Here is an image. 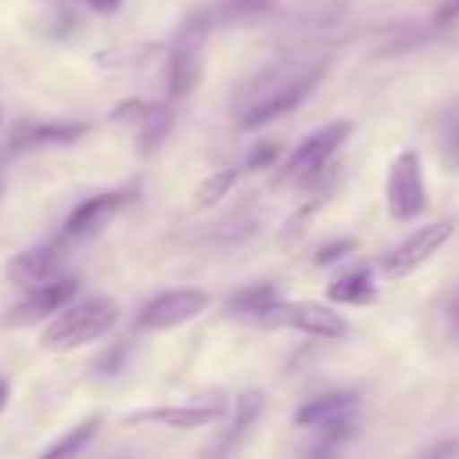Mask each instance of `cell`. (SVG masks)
Instances as JSON below:
<instances>
[{
	"mask_svg": "<svg viewBox=\"0 0 459 459\" xmlns=\"http://www.w3.org/2000/svg\"><path fill=\"white\" fill-rule=\"evenodd\" d=\"M115 323H118V301L115 298H108V294H93L82 301L72 298L65 308H57L47 319L39 344L47 351H72V348H82V344L104 337Z\"/></svg>",
	"mask_w": 459,
	"mask_h": 459,
	"instance_id": "cell-1",
	"label": "cell"
},
{
	"mask_svg": "<svg viewBox=\"0 0 459 459\" xmlns=\"http://www.w3.org/2000/svg\"><path fill=\"white\" fill-rule=\"evenodd\" d=\"M351 129H355V122L351 118H333V122H326V126H319L316 133H308L294 151H290V158L280 165V172H276V186H312L323 172H326V165H330V158L341 151V143L351 136Z\"/></svg>",
	"mask_w": 459,
	"mask_h": 459,
	"instance_id": "cell-2",
	"label": "cell"
},
{
	"mask_svg": "<svg viewBox=\"0 0 459 459\" xmlns=\"http://www.w3.org/2000/svg\"><path fill=\"white\" fill-rule=\"evenodd\" d=\"M251 319L258 326H269V330H298V333L323 337V341H337V337L348 333L344 316H337L330 305H319V301H280V298H273Z\"/></svg>",
	"mask_w": 459,
	"mask_h": 459,
	"instance_id": "cell-3",
	"label": "cell"
},
{
	"mask_svg": "<svg viewBox=\"0 0 459 459\" xmlns=\"http://www.w3.org/2000/svg\"><path fill=\"white\" fill-rule=\"evenodd\" d=\"M208 29H212L208 11L190 14V18L179 25V32H176V39H172V47H169V75H165L172 100H183V97L194 93V86H197V79H201V54H204Z\"/></svg>",
	"mask_w": 459,
	"mask_h": 459,
	"instance_id": "cell-4",
	"label": "cell"
},
{
	"mask_svg": "<svg viewBox=\"0 0 459 459\" xmlns=\"http://www.w3.org/2000/svg\"><path fill=\"white\" fill-rule=\"evenodd\" d=\"M326 65H316V68H305L298 75H287V79H276L273 86L262 90V97L240 115V129H258L265 122H276L280 115H290L294 108H301L308 100V93L319 86Z\"/></svg>",
	"mask_w": 459,
	"mask_h": 459,
	"instance_id": "cell-5",
	"label": "cell"
},
{
	"mask_svg": "<svg viewBox=\"0 0 459 459\" xmlns=\"http://www.w3.org/2000/svg\"><path fill=\"white\" fill-rule=\"evenodd\" d=\"M384 197H387V212L394 219H420L427 212V183H423V158H420V151L405 147V151H398L391 158Z\"/></svg>",
	"mask_w": 459,
	"mask_h": 459,
	"instance_id": "cell-6",
	"label": "cell"
},
{
	"mask_svg": "<svg viewBox=\"0 0 459 459\" xmlns=\"http://www.w3.org/2000/svg\"><path fill=\"white\" fill-rule=\"evenodd\" d=\"M208 305H212V294H208V290H201V287H172V290L154 294V298L140 308L136 326L147 330V333L176 330V326L197 319Z\"/></svg>",
	"mask_w": 459,
	"mask_h": 459,
	"instance_id": "cell-7",
	"label": "cell"
},
{
	"mask_svg": "<svg viewBox=\"0 0 459 459\" xmlns=\"http://www.w3.org/2000/svg\"><path fill=\"white\" fill-rule=\"evenodd\" d=\"M452 233H455V222H452V219H441V222H430V226H423V230H412L398 247H391V251L384 255V262H380L384 276H391V280L412 276L420 265H427V262L452 240Z\"/></svg>",
	"mask_w": 459,
	"mask_h": 459,
	"instance_id": "cell-8",
	"label": "cell"
},
{
	"mask_svg": "<svg viewBox=\"0 0 459 459\" xmlns=\"http://www.w3.org/2000/svg\"><path fill=\"white\" fill-rule=\"evenodd\" d=\"M75 294H79V276H54L39 287H29L25 298L0 316V326H7V330L11 326H36V323L50 319L57 308H65Z\"/></svg>",
	"mask_w": 459,
	"mask_h": 459,
	"instance_id": "cell-9",
	"label": "cell"
},
{
	"mask_svg": "<svg viewBox=\"0 0 459 459\" xmlns=\"http://www.w3.org/2000/svg\"><path fill=\"white\" fill-rule=\"evenodd\" d=\"M222 412H230L226 394H201V398H186V402L133 412V416H126V423H161L169 430H197V427L215 423Z\"/></svg>",
	"mask_w": 459,
	"mask_h": 459,
	"instance_id": "cell-10",
	"label": "cell"
},
{
	"mask_svg": "<svg viewBox=\"0 0 459 459\" xmlns=\"http://www.w3.org/2000/svg\"><path fill=\"white\" fill-rule=\"evenodd\" d=\"M129 197H133L129 190H104V194H93V197L79 201L65 219V237H72V240L93 237L97 230H104L129 204Z\"/></svg>",
	"mask_w": 459,
	"mask_h": 459,
	"instance_id": "cell-11",
	"label": "cell"
},
{
	"mask_svg": "<svg viewBox=\"0 0 459 459\" xmlns=\"http://www.w3.org/2000/svg\"><path fill=\"white\" fill-rule=\"evenodd\" d=\"M4 273H7V280H11L14 287H22V290L39 287V283L61 276V247H57V244L25 247V251H18V255L7 258Z\"/></svg>",
	"mask_w": 459,
	"mask_h": 459,
	"instance_id": "cell-12",
	"label": "cell"
},
{
	"mask_svg": "<svg viewBox=\"0 0 459 459\" xmlns=\"http://www.w3.org/2000/svg\"><path fill=\"white\" fill-rule=\"evenodd\" d=\"M359 412V394L355 391H326L308 398L298 412L294 423L298 427H323V423H337V420H351Z\"/></svg>",
	"mask_w": 459,
	"mask_h": 459,
	"instance_id": "cell-13",
	"label": "cell"
},
{
	"mask_svg": "<svg viewBox=\"0 0 459 459\" xmlns=\"http://www.w3.org/2000/svg\"><path fill=\"white\" fill-rule=\"evenodd\" d=\"M86 122H22L11 133V147H50V143H75L86 136Z\"/></svg>",
	"mask_w": 459,
	"mask_h": 459,
	"instance_id": "cell-14",
	"label": "cell"
},
{
	"mask_svg": "<svg viewBox=\"0 0 459 459\" xmlns=\"http://www.w3.org/2000/svg\"><path fill=\"white\" fill-rule=\"evenodd\" d=\"M262 409H265V394H262V391H255V387L240 391V394L230 402V412H233V416H230V427H226V437H222L219 448H237V445L251 434V427L258 423Z\"/></svg>",
	"mask_w": 459,
	"mask_h": 459,
	"instance_id": "cell-15",
	"label": "cell"
},
{
	"mask_svg": "<svg viewBox=\"0 0 459 459\" xmlns=\"http://www.w3.org/2000/svg\"><path fill=\"white\" fill-rule=\"evenodd\" d=\"M326 298L337 301V305H373V301H377L373 273H369V269H351V273L337 276V280L326 287Z\"/></svg>",
	"mask_w": 459,
	"mask_h": 459,
	"instance_id": "cell-16",
	"label": "cell"
},
{
	"mask_svg": "<svg viewBox=\"0 0 459 459\" xmlns=\"http://www.w3.org/2000/svg\"><path fill=\"white\" fill-rule=\"evenodd\" d=\"M169 129H172V111H169V104H151V111L136 122V151H140V154H154V151L165 143Z\"/></svg>",
	"mask_w": 459,
	"mask_h": 459,
	"instance_id": "cell-17",
	"label": "cell"
},
{
	"mask_svg": "<svg viewBox=\"0 0 459 459\" xmlns=\"http://www.w3.org/2000/svg\"><path fill=\"white\" fill-rule=\"evenodd\" d=\"M237 179H240V169H219V172L204 176L197 183V190H194V208H208V204L222 201L237 186Z\"/></svg>",
	"mask_w": 459,
	"mask_h": 459,
	"instance_id": "cell-18",
	"label": "cell"
},
{
	"mask_svg": "<svg viewBox=\"0 0 459 459\" xmlns=\"http://www.w3.org/2000/svg\"><path fill=\"white\" fill-rule=\"evenodd\" d=\"M437 151L448 172H459V104L441 115L437 122Z\"/></svg>",
	"mask_w": 459,
	"mask_h": 459,
	"instance_id": "cell-19",
	"label": "cell"
},
{
	"mask_svg": "<svg viewBox=\"0 0 459 459\" xmlns=\"http://www.w3.org/2000/svg\"><path fill=\"white\" fill-rule=\"evenodd\" d=\"M97 430H100V416H86V420L75 423L61 441H54V445L47 448V455H75V452H82V448L97 437Z\"/></svg>",
	"mask_w": 459,
	"mask_h": 459,
	"instance_id": "cell-20",
	"label": "cell"
},
{
	"mask_svg": "<svg viewBox=\"0 0 459 459\" xmlns=\"http://www.w3.org/2000/svg\"><path fill=\"white\" fill-rule=\"evenodd\" d=\"M273 298H276V287H273V283H251V287H244V290H237V294L230 298V312L251 319V316H255L258 308H265Z\"/></svg>",
	"mask_w": 459,
	"mask_h": 459,
	"instance_id": "cell-21",
	"label": "cell"
},
{
	"mask_svg": "<svg viewBox=\"0 0 459 459\" xmlns=\"http://www.w3.org/2000/svg\"><path fill=\"white\" fill-rule=\"evenodd\" d=\"M269 11V0H222L219 7H212L208 11V18H212V25L215 22H247V18H258V14H265Z\"/></svg>",
	"mask_w": 459,
	"mask_h": 459,
	"instance_id": "cell-22",
	"label": "cell"
},
{
	"mask_svg": "<svg viewBox=\"0 0 459 459\" xmlns=\"http://www.w3.org/2000/svg\"><path fill=\"white\" fill-rule=\"evenodd\" d=\"M351 251H355V240H351V237L330 240L326 247L316 251V265H330V262H337V258H344V255H351Z\"/></svg>",
	"mask_w": 459,
	"mask_h": 459,
	"instance_id": "cell-23",
	"label": "cell"
},
{
	"mask_svg": "<svg viewBox=\"0 0 459 459\" xmlns=\"http://www.w3.org/2000/svg\"><path fill=\"white\" fill-rule=\"evenodd\" d=\"M147 111H151V100H122V104L111 111V118H115V122H133V126H136Z\"/></svg>",
	"mask_w": 459,
	"mask_h": 459,
	"instance_id": "cell-24",
	"label": "cell"
},
{
	"mask_svg": "<svg viewBox=\"0 0 459 459\" xmlns=\"http://www.w3.org/2000/svg\"><path fill=\"white\" fill-rule=\"evenodd\" d=\"M276 154H280V147H276V143H262V147H255V151L247 154L244 169H247V172H262V169H269V165L276 161Z\"/></svg>",
	"mask_w": 459,
	"mask_h": 459,
	"instance_id": "cell-25",
	"label": "cell"
},
{
	"mask_svg": "<svg viewBox=\"0 0 459 459\" xmlns=\"http://www.w3.org/2000/svg\"><path fill=\"white\" fill-rule=\"evenodd\" d=\"M445 323H448L452 337H459V283H455L452 294L445 298Z\"/></svg>",
	"mask_w": 459,
	"mask_h": 459,
	"instance_id": "cell-26",
	"label": "cell"
},
{
	"mask_svg": "<svg viewBox=\"0 0 459 459\" xmlns=\"http://www.w3.org/2000/svg\"><path fill=\"white\" fill-rule=\"evenodd\" d=\"M90 11H97V14H115L118 7H122V0H82Z\"/></svg>",
	"mask_w": 459,
	"mask_h": 459,
	"instance_id": "cell-27",
	"label": "cell"
},
{
	"mask_svg": "<svg viewBox=\"0 0 459 459\" xmlns=\"http://www.w3.org/2000/svg\"><path fill=\"white\" fill-rule=\"evenodd\" d=\"M452 18H459V0H445L437 11V22H452Z\"/></svg>",
	"mask_w": 459,
	"mask_h": 459,
	"instance_id": "cell-28",
	"label": "cell"
},
{
	"mask_svg": "<svg viewBox=\"0 0 459 459\" xmlns=\"http://www.w3.org/2000/svg\"><path fill=\"white\" fill-rule=\"evenodd\" d=\"M7 394H11V384L0 377V412H4V405H7Z\"/></svg>",
	"mask_w": 459,
	"mask_h": 459,
	"instance_id": "cell-29",
	"label": "cell"
},
{
	"mask_svg": "<svg viewBox=\"0 0 459 459\" xmlns=\"http://www.w3.org/2000/svg\"><path fill=\"white\" fill-rule=\"evenodd\" d=\"M0 194H4V165H0Z\"/></svg>",
	"mask_w": 459,
	"mask_h": 459,
	"instance_id": "cell-30",
	"label": "cell"
},
{
	"mask_svg": "<svg viewBox=\"0 0 459 459\" xmlns=\"http://www.w3.org/2000/svg\"><path fill=\"white\" fill-rule=\"evenodd\" d=\"M0 122H4V118H0Z\"/></svg>",
	"mask_w": 459,
	"mask_h": 459,
	"instance_id": "cell-31",
	"label": "cell"
}]
</instances>
